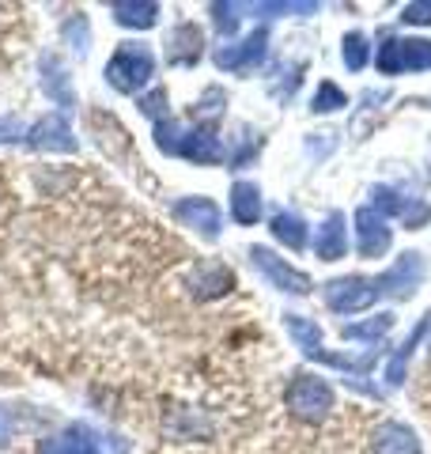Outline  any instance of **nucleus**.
I'll return each mask as SVG.
<instances>
[{"label":"nucleus","instance_id":"obj_1","mask_svg":"<svg viewBox=\"0 0 431 454\" xmlns=\"http://www.w3.org/2000/svg\"><path fill=\"white\" fill-rule=\"evenodd\" d=\"M284 330L292 333V340L299 345V352H303L307 360H318V364H329V367H341V372H349V387L364 390V394H371V397H382L375 387H371V382H364V375L371 372V367H375L379 352H367V356H359V360H352V356H337V352H329V348H325L318 322L307 318V315H284Z\"/></svg>","mask_w":431,"mask_h":454},{"label":"nucleus","instance_id":"obj_2","mask_svg":"<svg viewBox=\"0 0 431 454\" xmlns=\"http://www.w3.org/2000/svg\"><path fill=\"white\" fill-rule=\"evenodd\" d=\"M155 145H160L163 155H182L190 163L212 167L223 163V145L212 129H182L178 121H155Z\"/></svg>","mask_w":431,"mask_h":454},{"label":"nucleus","instance_id":"obj_3","mask_svg":"<svg viewBox=\"0 0 431 454\" xmlns=\"http://www.w3.org/2000/svg\"><path fill=\"white\" fill-rule=\"evenodd\" d=\"M155 76V53L144 42H121L106 61V83L121 95H137Z\"/></svg>","mask_w":431,"mask_h":454},{"label":"nucleus","instance_id":"obj_4","mask_svg":"<svg viewBox=\"0 0 431 454\" xmlns=\"http://www.w3.org/2000/svg\"><path fill=\"white\" fill-rule=\"evenodd\" d=\"M375 65L382 76L424 73V68H431V38H382Z\"/></svg>","mask_w":431,"mask_h":454},{"label":"nucleus","instance_id":"obj_5","mask_svg":"<svg viewBox=\"0 0 431 454\" xmlns=\"http://www.w3.org/2000/svg\"><path fill=\"white\" fill-rule=\"evenodd\" d=\"M287 409L307 424H322L333 413V387L318 375H295L287 387Z\"/></svg>","mask_w":431,"mask_h":454},{"label":"nucleus","instance_id":"obj_6","mask_svg":"<svg viewBox=\"0 0 431 454\" xmlns=\"http://www.w3.org/2000/svg\"><path fill=\"white\" fill-rule=\"evenodd\" d=\"M379 300V284L375 277H337L325 284V307L337 310V315H356V310H367Z\"/></svg>","mask_w":431,"mask_h":454},{"label":"nucleus","instance_id":"obj_7","mask_svg":"<svg viewBox=\"0 0 431 454\" xmlns=\"http://www.w3.org/2000/svg\"><path fill=\"white\" fill-rule=\"evenodd\" d=\"M424 277H427L424 254H416V250L401 254V258H397L390 269H386L382 277H375V284H379V300H382V295H390V300H409V295L424 284Z\"/></svg>","mask_w":431,"mask_h":454},{"label":"nucleus","instance_id":"obj_8","mask_svg":"<svg viewBox=\"0 0 431 454\" xmlns=\"http://www.w3.org/2000/svg\"><path fill=\"white\" fill-rule=\"evenodd\" d=\"M265 53H269V31L257 27V31H250L242 42H227V46L216 50V65H220L223 73H250V68L265 61Z\"/></svg>","mask_w":431,"mask_h":454},{"label":"nucleus","instance_id":"obj_9","mask_svg":"<svg viewBox=\"0 0 431 454\" xmlns=\"http://www.w3.org/2000/svg\"><path fill=\"white\" fill-rule=\"evenodd\" d=\"M250 262L262 269V273L269 277L272 288H280V292H292V295H310V277L303 273V269H295V265H287L284 258H277L269 247H250Z\"/></svg>","mask_w":431,"mask_h":454},{"label":"nucleus","instance_id":"obj_10","mask_svg":"<svg viewBox=\"0 0 431 454\" xmlns=\"http://www.w3.org/2000/svg\"><path fill=\"white\" fill-rule=\"evenodd\" d=\"M170 216H175L182 227H190V231H197L200 239H208V243H216L220 239V208H216V201H208V197H182V201L170 205Z\"/></svg>","mask_w":431,"mask_h":454},{"label":"nucleus","instance_id":"obj_11","mask_svg":"<svg viewBox=\"0 0 431 454\" xmlns=\"http://www.w3.org/2000/svg\"><path fill=\"white\" fill-rule=\"evenodd\" d=\"M394 243V231L379 208H356V250L359 258H382Z\"/></svg>","mask_w":431,"mask_h":454},{"label":"nucleus","instance_id":"obj_12","mask_svg":"<svg viewBox=\"0 0 431 454\" xmlns=\"http://www.w3.org/2000/svg\"><path fill=\"white\" fill-rule=\"evenodd\" d=\"M27 145L42 148V152H76L80 148L65 114H46L42 121H35L31 129H27Z\"/></svg>","mask_w":431,"mask_h":454},{"label":"nucleus","instance_id":"obj_13","mask_svg":"<svg viewBox=\"0 0 431 454\" xmlns=\"http://www.w3.org/2000/svg\"><path fill=\"white\" fill-rule=\"evenodd\" d=\"M200 50H205V35H200L197 23H178L175 31L167 35V61L170 65H197Z\"/></svg>","mask_w":431,"mask_h":454},{"label":"nucleus","instance_id":"obj_14","mask_svg":"<svg viewBox=\"0 0 431 454\" xmlns=\"http://www.w3.org/2000/svg\"><path fill=\"white\" fill-rule=\"evenodd\" d=\"M190 288H193L197 300H220V295H227L235 288V273L220 262H200V269L190 280Z\"/></svg>","mask_w":431,"mask_h":454},{"label":"nucleus","instance_id":"obj_15","mask_svg":"<svg viewBox=\"0 0 431 454\" xmlns=\"http://www.w3.org/2000/svg\"><path fill=\"white\" fill-rule=\"evenodd\" d=\"M314 254L322 262H341L349 254V227H344L341 212H329L325 223L318 227V239H314Z\"/></svg>","mask_w":431,"mask_h":454},{"label":"nucleus","instance_id":"obj_16","mask_svg":"<svg viewBox=\"0 0 431 454\" xmlns=\"http://www.w3.org/2000/svg\"><path fill=\"white\" fill-rule=\"evenodd\" d=\"M42 454H98V439L88 424H72V428L50 435L42 443Z\"/></svg>","mask_w":431,"mask_h":454},{"label":"nucleus","instance_id":"obj_17","mask_svg":"<svg viewBox=\"0 0 431 454\" xmlns=\"http://www.w3.org/2000/svg\"><path fill=\"white\" fill-rule=\"evenodd\" d=\"M110 16L129 31H148V27L160 23V4H152V0H114Z\"/></svg>","mask_w":431,"mask_h":454},{"label":"nucleus","instance_id":"obj_18","mask_svg":"<svg viewBox=\"0 0 431 454\" xmlns=\"http://www.w3.org/2000/svg\"><path fill=\"white\" fill-rule=\"evenodd\" d=\"M375 454H424V447L412 428H405L397 420H386L375 432Z\"/></svg>","mask_w":431,"mask_h":454},{"label":"nucleus","instance_id":"obj_19","mask_svg":"<svg viewBox=\"0 0 431 454\" xmlns=\"http://www.w3.org/2000/svg\"><path fill=\"white\" fill-rule=\"evenodd\" d=\"M42 91H46L61 110H72V106H76V98H72L68 73H65V65L57 61L53 53H50V57H42Z\"/></svg>","mask_w":431,"mask_h":454},{"label":"nucleus","instance_id":"obj_20","mask_svg":"<svg viewBox=\"0 0 431 454\" xmlns=\"http://www.w3.org/2000/svg\"><path fill=\"white\" fill-rule=\"evenodd\" d=\"M231 220L242 227L262 220V190L254 182H235L231 186Z\"/></svg>","mask_w":431,"mask_h":454},{"label":"nucleus","instance_id":"obj_21","mask_svg":"<svg viewBox=\"0 0 431 454\" xmlns=\"http://www.w3.org/2000/svg\"><path fill=\"white\" fill-rule=\"evenodd\" d=\"M427 325H431V315H424L420 322H416V330L405 337V345L397 348V356L390 360V367H386V382H390V387H401V382H405V367H409V360H412V352L420 348V340H424V333H427Z\"/></svg>","mask_w":431,"mask_h":454},{"label":"nucleus","instance_id":"obj_22","mask_svg":"<svg viewBox=\"0 0 431 454\" xmlns=\"http://www.w3.org/2000/svg\"><path fill=\"white\" fill-rule=\"evenodd\" d=\"M269 231L280 239L284 247H292V250H303L307 247V220L299 216V212H277L269 223Z\"/></svg>","mask_w":431,"mask_h":454},{"label":"nucleus","instance_id":"obj_23","mask_svg":"<svg viewBox=\"0 0 431 454\" xmlns=\"http://www.w3.org/2000/svg\"><path fill=\"white\" fill-rule=\"evenodd\" d=\"M390 330H394V315H390V310H382V315L367 318V322L341 325V337H349V340H382Z\"/></svg>","mask_w":431,"mask_h":454},{"label":"nucleus","instance_id":"obj_24","mask_svg":"<svg viewBox=\"0 0 431 454\" xmlns=\"http://www.w3.org/2000/svg\"><path fill=\"white\" fill-rule=\"evenodd\" d=\"M341 106H349V95H344L337 83H322L318 91H314V103H310V110L314 114H333V110H341Z\"/></svg>","mask_w":431,"mask_h":454},{"label":"nucleus","instance_id":"obj_25","mask_svg":"<svg viewBox=\"0 0 431 454\" xmlns=\"http://www.w3.org/2000/svg\"><path fill=\"white\" fill-rule=\"evenodd\" d=\"M341 57H344V65H349L352 73H359V68L367 65V35H364V31L344 35V50H341Z\"/></svg>","mask_w":431,"mask_h":454},{"label":"nucleus","instance_id":"obj_26","mask_svg":"<svg viewBox=\"0 0 431 454\" xmlns=\"http://www.w3.org/2000/svg\"><path fill=\"white\" fill-rule=\"evenodd\" d=\"M61 35H65V42H68V46L76 50L80 57L88 53V46H91V27H88V20H83V16H72V20L61 27Z\"/></svg>","mask_w":431,"mask_h":454},{"label":"nucleus","instance_id":"obj_27","mask_svg":"<svg viewBox=\"0 0 431 454\" xmlns=\"http://www.w3.org/2000/svg\"><path fill=\"white\" fill-rule=\"evenodd\" d=\"M250 12H257V16H314L318 4L314 0H303V4H254Z\"/></svg>","mask_w":431,"mask_h":454},{"label":"nucleus","instance_id":"obj_28","mask_svg":"<svg viewBox=\"0 0 431 454\" xmlns=\"http://www.w3.org/2000/svg\"><path fill=\"white\" fill-rule=\"evenodd\" d=\"M208 12H212V20H216V27H220V31H223V35H235V27H239V12H242V4H212Z\"/></svg>","mask_w":431,"mask_h":454},{"label":"nucleus","instance_id":"obj_29","mask_svg":"<svg viewBox=\"0 0 431 454\" xmlns=\"http://www.w3.org/2000/svg\"><path fill=\"white\" fill-rule=\"evenodd\" d=\"M371 197H375L379 212H401V216H405V208H409L394 190H386V186H375V190H371Z\"/></svg>","mask_w":431,"mask_h":454},{"label":"nucleus","instance_id":"obj_30","mask_svg":"<svg viewBox=\"0 0 431 454\" xmlns=\"http://www.w3.org/2000/svg\"><path fill=\"white\" fill-rule=\"evenodd\" d=\"M401 20L412 23V27H427L431 23V0H420V4H405Z\"/></svg>","mask_w":431,"mask_h":454},{"label":"nucleus","instance_id":"obj_31","mask_svg":"<svg viewBox=\"0 0 431 454\" xmlns=\"http://www.w3.org/2000/svg\"><path fill=\"white\" fill-rule=\"evenodd\" d=\"M163 98H167V91H163V88H155L152 95H144V98H140V110L148 114V118L163 121Z\"/></svg>","mask_w":431,"mask_h":454},{"label":"nucleus","instance_id":"obj_32","mask_svg":"<svg viewBox=\"0 0 431 454\" xmlns=\"http://www.w3.org/2000/svg\"><path fill=\"white\" fill-rule=\"evenodd\" d=\"M12 435H16V409L0 405V447L12 443Z\"/></svg>","mask_w":431,"mask_h":454},{"label":"nucleus","instance_id":"obj_33","mask_svg":"<svg viewBox=\"0 0 431 454\" xmlns=\"http://www.w3.org/2000/svg\"><path fill=\"white\" fill-rule=\"evenodd\" d=\"M200 106H205V118H220V110H223V91L220 88H208L205 98H200ZM197 106V110H200Z\"/></svg>","mask_w":431,"mask_h":454},{"label":"nucleus","instance_id":"obj_34","mask_svg":"<svg viewBox=\"0 0 431 454\" xmlns=\"http://www.w3.org/2000/svg\"><path fill=\"white\" fill-rule=\"evenodd\" d=\"M0 140H27V125L20 118H0Z\"/></svg>","mask_w":431,"mask_h":454},{"label":"nucleus","instance_id":"obj_35","mask_svg":"<svg viewBox=\"0 0 431 454\" xmlns=\"http://www.w3.org/2000/svg\"><path fill=\"white\" fill-rule=\"evenodd\" d=\"M431 220V205H416V208H405V223L409 227H420Z\"/></svg>","mask_w":431,"mask_h":454}]
</instances>
